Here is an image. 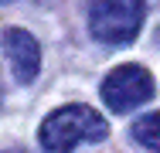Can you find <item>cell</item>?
<instances>
[{"label":"cell","instance_id":"6da1fadb","mask_svg":"<svg viewBox=\"0 0 160 153\" xmlns=\"http://www.w3.org/2000/svg\"><path fill=\"white\" fill-rule=\"evenodd\" d=\"M109 136V122L99 116L92 106H62L41 122L38 140L48 153H72L82 143H102Z\"/></svg>","mask_w":160,"mask_h":153},{"label":"cell","instance_id":"7a4b0ae2","mask_svg":"<svg viewBox=\"0 0 160 153\" xmlns=\"http://www.w3.org/2000/svg\"><path fill=\"white\" fill-rule=\"evenodd\" d=\"M143 27V0H92L89 31L102 44H129Z\"/></svg>","mask_w":160,"mask_h":153},{"label":"cell","instance_id":"3957f363","mask_svg":"<svg viewBox=\"0 0 160 153\" xmlns=\"http://www.w3.org/2000/svg\"><path fill=\"white\" fill-rule=\"evenodd\" d=\"M153 99V75L143 65H119L102 82V102L112 112H133Z\"/></svg>","mask_w":160,"mask_h":153},{"label":"cell","instance_id":"277c9868","mask_svg":"<svg viewBox=\"0 0 160 153\" xmlns=\"http://www.w3.org/2000/svg\"><path fill=\"white\" fill-rule=\"evenodd\" d=\"M3 51L10 61V72L17 82H34L41 72V44L34 41V34H28L24 27H7L3 31Z\"/></svg>","mask_w":160,"mask_h":153},{"label":"cell","instance_id":"5b68a950","mask_svg":"<svg viewBox=\"0 0 160 153\" xmlns=\"http://www.w3.org/2000/svg\"><path fill=\"white\" fill-rule=\"evenodd\" d=\"M133 140L147 150L160 153V112H147L133 122Z\"/></svg>","mask_w":160,"mask_h":153},{"label":"cell","instance_id":"8992f818","mask_svg":"<svg viewBox=\"0 0 160 153\" xmlns=\"http://www.w3.org/2000/svg\"><path fill=\"white\" fill-rule=\"evenodd\" d=\"M3 153H24V150H3Z\"/></svg>","mask_w":160,"mask_h":153},{"label":"cell","instance_id":"52a82bcc","mask_svg":"<svg viewBox=\"0 0 160 153\" xmlns=\"http://www.w3.org/2000/svg\"><path fill=\"white\" fill-rule=\"evenodd\" d=\"M0 3H7V0H0Z\"/></svg>","mask_w":160,"mask_h":153}]
</instances>
